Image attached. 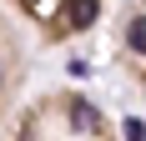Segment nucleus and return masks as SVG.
Instances as JSON below:
<instances>
[{
	"instance_id": "nucleus-1",
	"label": "nucleus",
	"mask_w": 146,
	"mask_h": 141,
	"mask_svg": "<svg viewBox=\"0 0 146 141\" xmlns=\"http://www.w3.org/2000/svg\"><path fill=\"white\" fill-rule=\"evenodd\" d=\"M66 20H71L76 30L91 25V20H96V0H66Z\"/></svg>"
},
{
	"instance_id": "nucleus-3",
	"label": "nucleus",
	"mask_w": 146,
	"mask_h": 141,
	"mask_svg": "<svg viewBox=\"0 0 146 141\" xmlns=\"http://www.w3.org/2000/svg\"><path fill=\"white\" fill-rule=\"evenodd\" d=\"M71 111H76V126H96V111H91V106H81V101H76Z\"/></svg>"
},
{
	"instance_id": "nucleus-2",
	"label": "nucleus",
	"mask_w": 146,
	"mask_h": 141,
	"mask_svg": "<svg viewBox=\"0 0 146 141\" xmlns=\"http://www.w3.org/2000/svg\"><path fill=\"white\" fill-rule=\"evenodd\" d=\"M126 41H131V51H141V56H146V15H141V20H131Z\"/></svg>"
},
{
	"instance_id": "nucleus-4",
	"label": "nucleus",
	"mask_w": 146,
	"mask_h": 141,
	"mask_svg": "<svg viewBox=\"0 0 146 141\" xmlns=\"http://www.w3.org/2000/svg\"><path fill=\"white\" fill-rule=\"evenodd\" d=\"M126 141H146V121H126Z\"/></svg>"
}]
</instances>
